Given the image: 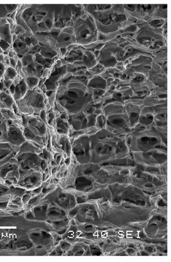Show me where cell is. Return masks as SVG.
<instances>
[{
    "label": "cell",
    "instance_id": "cell-5",
    "mask_svg": "<svg viewBox=\"0 0 171 262\" xmlns=\"http://www.w3.org/2000/svg\"><path fill=\"white\" fill-rule=\"evenodd\" d=\"M27 141L22 126V115L14 110L0 108V143L19 147Z\"/></svg>",
    "mask_w": 171,
    "mask_h": 262
},
{
    "label": "cell",
    "instance_id": "cell-1",
    "mask_svg": "<svg viewBox=\"0 0 171 262\" xmlns=\"http://www.w3.org/2000/svg\"><path fill=\"white\" fill-rule=\"evenodd\" d=\"M65 5L21 4L13 16L15 24L31 35L58 32L67 27Z\"/></svg>",
    "mask_w": 171,
    "mask_h": 262
},
{
    "label": "cell",
    "instance_id": "cell-8",
    "mask_svg": "<svg viewBox=\"0 0 171 262\" xmlns=\"http://www.w3.org/2000/svg\"><path fill=\"white\" fill-rule=\"evenodd\" d=\"M73 28L77 45L87 47L99 42L100 33L95 22L86 11L75 19Z\"/></svg>",
    "mask_w": 171,
    "mask_h": 262
},
{
    "label": "cell",
    "instance_id": "cell-2",
    "mask_svg": "<svg viewBox=\"0 0 171 262\" xmlns=\"http://www.w3.org/2000/svg\"><path fill=\"white\" fill-rule=\"evenodd\" d=\"M88 79L85 76H76L67 71L54 91L55 102L52 109L70 116L93 104L92 91L87 87Z\"/></svg>",
    "mask_w": 171,
    "mask_h": 262
},
{
    "label": "cell",
    "instance_id": "cell-4",
    "mask_svg": "<svg viewBox=\"0 0 171 262\" xmlns=\"http://www.w3.org/2000/svg\"><path fill=\"white\" fill-rule=\"evenodd\" d=\"M135 32L130 35H122L134 45L153 55L167 48V23L162 28L152 27L148 23L138 21Z\"/></svg>",
    "mask_w": 171,
    "mask_h": 262
},
{
    "label": "cell",
    "instance_id": "cell-7",
    "mask_svg": "<svg viewBox=\"0 0 171 262\" xmlns=\"http://www.w3.org/2000/svg\"><path fill=\"white\" fill-rule=\"evenodd\" d=\"M22 126L26 140L44 149L47 143L49 125L39 115H22Z\"/></svg>",
    "mask_w": 171,
    "mask_h": 262
},
{
    "label": "cell",
    "instance_id": "cell-11",
    "mask_svg": "<svg viewBox=\"0 0 171 262\" xmlns=\"http://www.w3.org/2000/svg\"><path fill=\"white\" fill-rule=\"evenodd\" d=\"M43 180L42 172L34 170H22L19 169V178L16 187L21 188L28 191L38 189L41 187Z\"/></svg>",
    "mask_w": 171,
    "mask_h": 262
},
{
    "label": "cell",
    "instance_id": "cell-15",
    "mask_svg": "<svg viewBox=\"0 0 171 262\" xmlns=\"http://www.w3.org/2000/svg\"><path fill=\"white\" fill-rule=\"evenodd\" d=\"M18 75V74L17 73L15 68L11 67H8L7 69H6L4 76H3L2 79H4V80L14 81Z\"/></svg>",
    "mask_w": 171,
    "mask_h": 262
},
{
    "label": "cell",
    "instance_id": "cell-16",
    "mask_svg": "<svg viewBox=\"0 0 171 262\" xmlns=\"http://www.w3.org/2000/svg\"><path fill=\"white\" fill-rule=\"evenodd\" d=\"M24 80L27 85L28 90H33L38 86L40 79L36 77L28 76L24 79Z\"/></svg>",
    "mask_w": 171,
    "mask_h": 262
},
{
    "label": "cell",
    "instance_id": "cell-14",
    "mask_svg": "<svg viewBox=\"0 0 171 262\" xmlns=\"http://www.w3.org/2000/svg\"><path fill=\"white\" fill-rule=\"evenodd\" d=\"M21 4L0 5V18H10L15 15Z\"/></svg>",
    "mask_w": 171,
    "mask_h": 262
},
{
    "label": "cell",
    "instance_id": "cell-9",
    "mask_svg": "<svg viewBox=\"0 0 171 262\" xmlns=\"http://www.w3.org/2000/svg\"><path fill=\"white\" fill-rule=\"evenodd\" d=\"M48 100L45 94L39 87L33 90H28L25 95L15 104L19 113L22 115H39L46 107Z\"/></svg>",
    "mask_w": 171,
    "mask_h": 262
},
{
    "label": "cell",
    "instance_id": "cell-13",
    "mask_svg": "<svg viewBox=\"0 0 171 262\" xmlns=\"http://www.w3.org/2000/svg\"><path fill=\"white\" fill-rule=\"evenodd\" d=\"M87 87L91 90H102L107 91L106 80L101 75H95L88 79Z\"/></svg>",
    "mask_w": 171,
    "mask_h": 262
},
{
    "label": "cell",
    "instance_id": "cell-6",
    "mask_svg": "<svg viewBox=\"0 0 171 262\" xmlns=\"http://www.w3.org/2000/svg\"><path fill=\"white\" fill-rule=\"evenodd\" d=\"M102 115L105 120L104 129L113 133V131L121 130V133L130 132L129 117L125 110L124 101L111 100L105 102L103 107Z\"/></svg>",
    "mask_w": 171,
    "mask_h": 262
},
{
    "label": "cell",
    "instance_id": "cell-3",
    "mask_svg": "<svg viewBox=\"0 0 171 262\" xmlns=\"http://www.w3.org/2000/svg\"><path fill=\"white\" fill-rule=\"evenodd\" d=\"M82 7L92 16L100 35L106 41L121 35L128 26L138 22L128 15L124 5H82Z\"/></svg>",
    "mask_w": 171,
    "mask_h": 262
},
{
    "label": "cell",
    "instance_id": "cell-12",
    "mask_svg": "<svg viewBox=\"0 0 171 262\" xmlns=\"http://www.w3.org/2000/svg\"><path fill=\"white\" fill-rule=\"evenodd\" d=\"M15 104L12 94L10 90L6 91L0 90V108L4 110H14Z\"/></svg>",
    "mask_w": 171,
    "mask_h": 262
},
{
    "label": "cell",
    "instance_id": "cell-10",
    "mask_svg": "<svg viewBox=\"0 0 171 262\" xmlns=\"http://www.w3.org/2000/svg\"><path fill=\"white\" fill-rule=\"evenodd\" d=\"M13 16L0 18V55H7L13 43L12 28L15 24Z\"/></svg>",
    "mask_w": 171,
    "mask_h": 262
}]
</instances>
